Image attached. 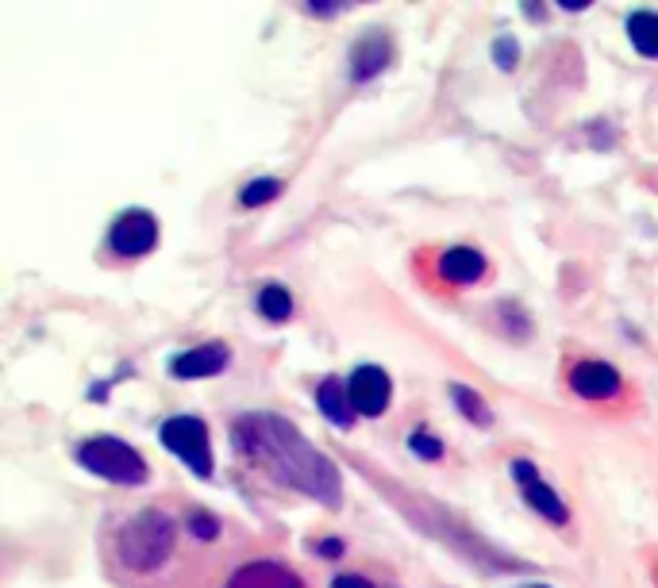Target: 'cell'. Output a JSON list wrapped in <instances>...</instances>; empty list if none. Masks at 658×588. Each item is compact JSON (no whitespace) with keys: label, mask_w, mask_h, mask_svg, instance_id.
Masks as SVG:
<instances>
[{"label":"cell","mask_w":658,"mask_h":588,"mask_svg":"<svg viewBox=\"0 0 658 588\" xmlns=\"http://www.w3.org/2000/svg\"><path fill=\"white\" fill-rule=\"evenodd\" d=\"M189 531H193L201 542H208L220 535V519H216L212 511H189Z\"/></svg>","instance_id":"cell-19"},{"label":"cell","mask_w":658,"mask_h":588,"mask_svg":"<svg viewBox=\"0 0 658 588\" xmlns=\"http://www.w3.org/2000/svg\"><path fill=\"white\" fill-rule=\"evenodd\" d=\"M223 588H305L301 574L289 569L286 561H270V558H258L239 566L236 574L223 581Z\"/></svg>","instance_id":"cell-9"},{"label":"cell","mask_w":658,"mask_h":588,"mask_svg":"<svg viewBox=\"0 0 658 588\" xmlns=\"http://www.w3.org/2000/svg\"><path fill=\"white\" fill-rule=\"evenodd\" d=\"M393 62V39L386 31H366L351 47V81H373L386 66Z\"/></svg>","instance_id":"cell-10"},{"label":"cell","mask_w":658,"mask_h":588,"mask_svg":"<svg viewBox=\"0 0 658 588\" xmlns=\"http://www.w3.org/2000/svg\"><path fill=\"white\" fill-rule=\"evenodd\" d=\"M408 450H412L416 458H423V461H439V458H443V442H439L436 435L428 431V427H416V431L408 435Z\"/></svg>","instance_id":"cell-18"},{"label":"cell","mask_w":658,"mask_h":588,"mask_svg":"<svg viewBox=\"0 0 658 588\" xmlns=\"http://www.w3.org/2000/svg\"><path fill=\"white\" fill-rule=\"evenodd\" d=\"M566 385L578 400H608L620 392V369L601 362V358H581V362L570 366L566 373Z\"/></svg>","instance_id":"cell-8"},{"label":"cell","mask_w":658,"mask_h":588,"mask_svg":"<svg viewBox=\"0 0 658 588\" xmlns=\"http://www.w3.org/2000/svg\"><path fill=\"white\" fill-rule=\"evenodd\" d=\"M331 588H373V581H366V577H358V574H343L331 581Z\"/></svg>","instance_id":"cell-21"},{"label":"cell","mask_w":658,"mask_h":588,"mask_svg":"<svg viewBox=\"0 0 658 588\" xmlns=\"http://www.w3.org/2000/svg\"><path fill=\"white\" fill-rule=\"evenodd\" d=\"M281 189H286V185L278 178H258L239 192V200H243V208H262V205H270L273 197H281Z\"/></svg>","instance_id":"cell-17"},{"label":"cell","mask_w":658,"mask_h":588,"mask_svg":"<svg viewBox=\"0 0 658 588\" xmlns=\"http://www.w3.org/2000/svg\"><path fill=\"white\" fill-rule=\"evenodd\" d=\"M258 312L270 319V323H286V319L293 316V297H289V289L266 285V289L258 292Z\"/></svg>","instance_id":"cell-15"},{"label":"cell","mask_w":658,"mask_h":588,"mask_svg":"<svg viewBox=\"0 0 658 588\" xmlns=\"http://www.w3.org/2000/svg\"><path fill=\"white\" fill-rule=\"evenodd\" d=\"M173 554H178V524L162 508H143L128 516L108 542V561L120 569V577L143 585L158 581L170 569Z\"/></svg>","instance_id":"cell-2"},{"label":"cell","mask_w":658,"mask_h":588,"mask_svg":"<svg viewBox=\"0 0 658 588\" xmlns=\"http://www.w3.org/2000/svg\"><path fill=\"white\" fill-rule=\"evenodd\" d=\"M451 397H455V408L462 411L466 419H473L478 427H489V408H486V400H481V392H473V389H466V385H451Z\"/></svg>","instance_id":"cell-16"},{"label":"cell","mask_w":658,"mask_h":588,"mask_svg":"<svg viewBox=\"0 0 658 588\" xmlns=\"http://www.w3.org/2000/svg\"><path fill=\"white\" fill-rule=\"evenodd\" d=\"M347 392H351V405L358 416L378 419L389 411V400H393V381L381 366H358L347 381Z\"/></svg>","instance_id":"cell-7"},{"label":"cell","mask_w":658,"mask_h":588,"mask_svg":"<svg viewBox=\"0 0 658 588\" xmlns=\"http://www.w3.org/2000/svg\"><path fill=\"white\" fill-rule=\"evenodd\" d=\"M78 461H81V469H89L93 477H104V481L123 485V489H139V485H147V477H151L143 454L136 447H128L123 439H112V435H97V439L81 442Z\"/></svg>","instance_id":"cell-3"},{"label":"cell","mask_w":658,"mask_h":588,"mask_svg":"<svg viewBox=\"0 0 658 588\" xmlns=\"http://www.w3.org/2000/svg\"><path fill=\"white\" fill-rule=\"evenodd\" d=\"M316 550H320V558H339V554H343V542H339V539H323L320 546H316Z\"/></svg>","instance_id":"cell-22"},{"label":"cell","mask_w":658,"mask_h":588,"mask_svg":"<svg viewBox=\"0 0 658 588\" xmlns=\"http://www.w3.org/2000/svg\"><path fill=\"white\" fill-rule=\"evenodd\" d=\"M231 362V350L223 347V342H205V347L197 350H186V355H178L170 362V373L178 377V381H201V377H216L223 373Z\"/></svg>","instance_id":"cell-11"},{"label":"cell","mask_w":658,"mask_h":588,"mask_svg":"<svg viewBox=\"0 0 658 588\" xmlns=\"http://www.w3.org/2000/svg\"><path fill=\"white\" fill-rule=\"evenodd\" d=\"M493 54H497V62H501V70H512L516 66V43L512 39H497Z\"/></svg>","instance_id":"cell-20"},{"label":"cell","mask_w":658,"mask_h":588,"mask_svg":"<svg viewBox=\"0 0 658 588\" xmlns=\"http://www.w3.org/2000/svg\"><path fill=\"white\" fill-rule=\"evenodd\" d=\"M231 447H236V454L247 466L262 469L273 485L297 489L301 497L323 504V508H339L343 504L339 469L286 416L247 411V416H239L231 423Z\"/></svg>","instance_id":"cell-1"},{"label":"cell","mask_w":658,"mask_h":588,"mask_svg":"<svg viewBox=\"0 0 658 588\" xmlns=\"http://www.w3.org/2000/svg\"><path fill=\"white\" fill-rule=\"evenodd\" d=\"M439 277L451 285H478L486 277V255L473 247H451L439 258Z\"/></svg>","instance_id":"cell-13"},{"label":"cell","mask_w":658,"mask_h":588,"mask_svg":"<svg viewBox=\"0 0 658 588\" xmlns=\"http://www.w3.org/2000/svg\"><path fill=\"white\" fill-rule=\"evenodd\" d=\"M512 477H516V485H520L524 500H528L531 508H536L539 516L547 519V524H555V527L570 524V508H566L562 497H558L551 485L539 477L536 461H531V458H512Z\"/></svg>","instance_id":"cell-6"},{"label":"cell","mask_w":658,"mask_h":588,"mask_svg":"<svg viewBox=\"0 0 658 588\" xmlns=\"http://www.w3.org/2000/svg\"><path fill=\"white\" fill-rule=\"evenodd\" d=\"M316 408H320V416L328 419L331 427H343V431H351L355 427V405H351V392H347V385L339 381V377H323L320 385H316Z\"/></svg>","instance_id":"cell-12"},{"label":"cell","mask_w":658,"mask_h":588,"mask_svg":"<svg viewBox=\"0 0 658 588\" xmlns=\"http://www.w3.org/2000/svg\"><path fill=\"white\" fill-rule=\"evenodd\" d=\"M162 447L170 454H178L189 469H193L201 481L212 477V447H208V423L197 416H170L158 431Z\"/></svg>","instance_id":"cell-4"},{"label":"cell","mask_w":658,"mask_h":588,"mask_svg":"<svg viewBox=\"0 0 658 588\" xmlns=\"http://www.w3.org/2000/svg\"><path fill=\"white\" fill-rule=\"evenodd\" d=\"M536 588H547V585H536Z\"/></svg>","instance_id":"cell-23"},{"label":"cell","mask_w":658,"mask_h":588,"mask_svg":"<svg viewBox=\"0 0 658 588\" xmlns=\"http://www.w3.org/2000/svg\"><path fill=\"white\" fill-rule=\"evenodd\" d=\"M628 39L644 58H658V12H647V8L631 12L628 16Z\"/></svg>","instance_id":"cell-14"},{"label":"cell","mask_w":658,"mask_h":588,"mask_svg":"<svg viewBox=\"0 0 658 588\" xmlns=\"http://www.w3.org/2000/svg\"><path fill=\"white\" fill-rule=\"evenodd\" d=\"M158 247V220L147 208H128V212L116 216V223L108 227V250L116 258H147Z\"/></svg>","instance_id":"cell-5"}]
</instances>
